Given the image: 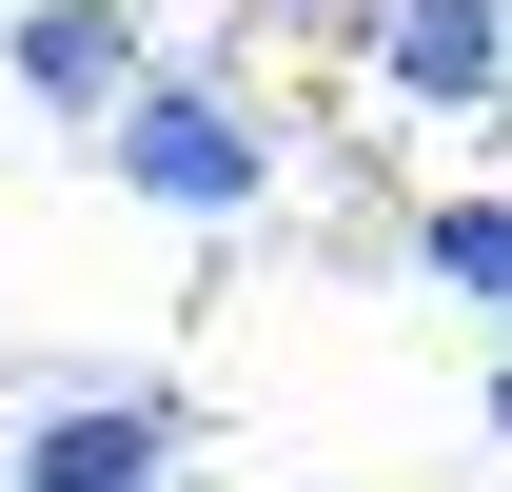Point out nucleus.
I'll return each mask as SVG.
<instances>
[{
  "label": "nucleus",
  "instance_id": "nucleus-1",
  "mask_svg": "<svg viewBox=\"0 0 512 492\" xmlns=\"http://www.w3.org/2000/svg\"><path fill=\"white\" fill-rule=\"evenodd\" d=\"M99 158H119V197H158V217H256V197H276V119H256L237 79H138L119 119H99Z\"/></svg>",
  "mask_w": 512,
  "mask_h": 492
},
{
  "label": "nucleus",
  "instance_id": "nucleus-6",
  "mask_svg": "<svg viewBox=\"0 0 512 492\" xmlns=\"http://www.w3.org/2000/svg\"><path fill=\"white\" fill-rule=\"evenodd\" d=\"M493 433H512V355H493Z\"/></svg>",
  "mask_w": 512,
  "mask_h": 492
},
{
  "label": "nucleus",
  "instance_id": "nucleus-2",
  "mask_svg": "<svg viewBox=\"0 0 512 492\" xmlns=\"http://www.w3.org/2000/svg\"><path fill=\"white\" fill-rule=\"evenodd\" d=\"M158 473H178V414L158 394H60L20 433V492H158Z\"/></svg>",
  "mask_w": 512,
  "mask_h": 492
},
{
  "label": "nucleus",
  "instance_id": "nucleus-4",
  "mask_svg": "<svg viewBox=\"0 0 512 492\" xmlns=\"http://www.w3.org/2000/svg\"><path fill=\"white\" fill-rule=\"evenodd\" d=\"M375 79L394 99H493L512 79V0H375Z\"/></svg>",
  "mask_w": 512,
  "mask_h": 492
},
{
  "label": "nucleus",
  "instance_id": "nucleus-5",
  "mask_svg": "<svg viewBox=\"0 0 512 492\" xmlns=\"http://www.w3.org/2000/svg\"><path fill=\"white\" fill-rule=\"evenodd\" d=\"M414 276H434V296H493V315H512V197H434V217H414Z\"/></svg>",
  "mask_w": 512,
  "mask_h": 492
},
{
  "label": "nucleus",
  "instance_id": "nucleus-3",
  "mask_svg": "<svg viewBox=\"0 0 512 492\" xmlns=\"http://www.w3.org/2000/svg\"><path fill=\"white\" fill-rule=\"evenodd\" d=\"M0 60H20V99H40V119H79V138H99V119L138 99V20H119V0H40Z\"/></svg>",
  "mask_w": 512,
  "mask_h": 492
}]
</instances>
